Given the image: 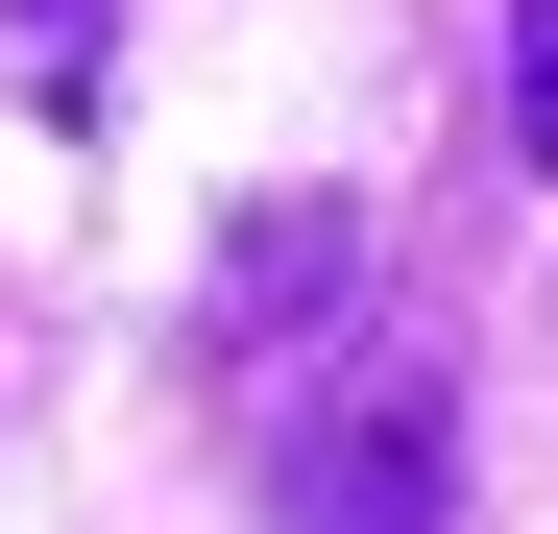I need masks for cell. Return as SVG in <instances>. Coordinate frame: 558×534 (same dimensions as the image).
Here are the masks:
<instances>
[{
	"mask_svg": "<svg viewBox=\"0 0 558 534\" xmlns=\"http://www.w3.org/2000/svg\"><path fill=\"white\" fill-rule=\"evenodd\" d=\"M340 267H364V219H340V195H267V219L219 243V316H195V340H219V389H267V340H292Z\"/></svg>",
	"mask_w": 558,
	"mask_h": 534,
	"instance_id": "obj_2",
	"label": "cell"
},
{
	"mask_svg": "<svg viewBox=\"0 0 558 534\" xmlns=\"http://www.w3.org/2000/svg\"><path fill=\"white\" fill-rule=\"evenodd\" d=\"M25 49H49V98H73V49H98V0H25Z\"/></svg>",
	"mask_w": 558,
	"mask_h": 534,
	"instance_id": "obj_4",
	"label": "cell"
},
{
	"mask_svg": "<svg viewBox=\"0 0 558 534\" xmlns=\"http://www.w3.org/2000/svg\"><path fill=\"white\" fill-rule=\"evenodd\" d=\"M510 146L558 170V0H534V25H510Z\"/></svg>",
	"mask_w": 558,
	"mask_h": 534,
	"instance_id": "obj_3",
	"label": "cell"
},
{
	"mask_svg": "<svg viewBox=\"0 0 558 534\" xmlns=\"http://www.w3.org/2000/svg\"><path fill=\"white\" fill-rule=\"evenodd\" d=\"M267 510L292 534H461V389H437V340L340 365L292 437H267Z\"/></svg>",
	"mask_w": 558,
	"mask_h": 534,
	"instance_id": "obj_1",
	"label": "cell"
}]
</instances>
